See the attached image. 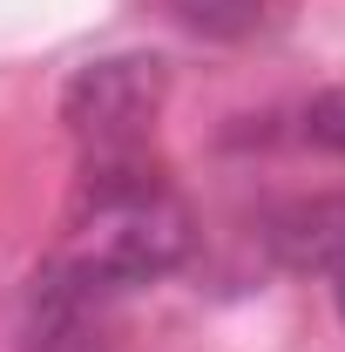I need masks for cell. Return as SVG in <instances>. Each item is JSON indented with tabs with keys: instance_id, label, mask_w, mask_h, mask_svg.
<instances>
[{
	"instance_id": "2",
	"label": "cell",
	"mask_w": 345,
	"mask_h": 352,
	"mask_svg": "<svg viewBox=\"0 0 345 352\" xmlns=\"http://www.w3.org/2000/svg\"><path fill=\"white\" fill-rule=\"evenodd\" d=\"M163 102V61H95L68 88V129L88 163H135Z\"/></svg>"
},
{
	"instance_id": "6",
	"label": "cell",
	"mask_w": 345,
	"mask_h": 352,
	"mask_svg": "<svg viewBox=\"0 0 345 352\" xmlns=\"http://www.w3.org/2000/svg\"><path fill=\"white\" fill-rule=\"evenodd\" d=\"M332 285H339V311H345V271H339V278H332Z\"/></svg>"
},
{
	"instance_id": "4",
	"label": "cell",
	"mask_w": 345,
	"mask_h": 352,
	"mask_svg": "<svg viewBox=\"0 0 345 352\" xmlns=\"http://www.w3.org/2000/svg\"><path fill=\"white\" fill-rule=\"evenodd\" d=\"M170 14L210 41H244V34H258L264 0H170Z\"/></svg>"
},
{
	"instance_id": "1",
	"label": "cell",
	"mask_w": 345,
	"mask_h": 352,
	"mask_svg": "<svg viewBox=\"0 0 345 352\" xmlns=\"http://www.w3.org/2000/svg\"><path fill=\"white\" fill-rule=\"evenodd\" d=\"M190 258V210L163 176L135 163H88V190L61 258L47 271L54 298H102L122 285H149Z\"/></svg>"
},
{
	"instance_id": "5",
	"label": "cell",
	"mask_w": 345,
	"mask_h": 352,
	"mask_svg": "<svg viewBox=\"0 0 345 352\" xmlns=\"http://www.w3.org/2000/svg\"><path fill=\"white\" fill-rule=\"evenodd\" d=\"M298 135L325 156H345V88H325L298 109Z\"/></svg>"
},
{
	"instance_id": "3",
	"label": "cell",
	"mask_w": 345,
	"mask_h": 352,
	"mask_svg": "<svg viewBox=\"0 0 345 352\" xmlns=\"http://www.w3.org/2000/svg\"><path fill=\"white\" fill-rule=\"evenodd\" d=\"M271 251L291 264V271H345V197H311L291 204L271 223Z\"/></svg>"
}]
</instances>
